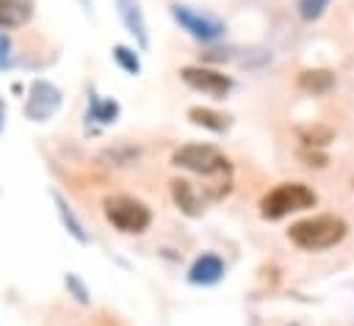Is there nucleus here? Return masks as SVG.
Returning <instances> with one entry per match:
<instances>
[{"label":"nucleus","mask_w":354,"mask_h":326,"mask_svg":"<svg viewBox=\"0 0 354 326\" xmlns=\"http://www.w3.org/2000/svg\"><path fill=\"white\" fill-rule=\"evenodd\" d=\"M346 232H348V227L340 215L321 213V215H310V218L290 224L288 240L304 251H324V249L337 246L346 238Z\"/></svg>","instance_id":"obj_1"},{"label":"nucleus","mask_w":354,"mask_h":326,"mask_svg":"<svg viewBox=\"0 0 354 326\" xmlns=\"http://www.w3.org/2000/svg\"><path fill=\"white\" fill-rule=\"evenodd\" d=\"M315 191L304 182H279L277 188H271L263 199H260V215L268 221H279L290 213L307 210L315 204Z\"/></svg>","instance_id":"obj_2"},{"label":"nucleus","mask_w":354,"mask_h":326,"mask_svg":"<svg viewBox=\"0 0 354 326\" xmlns=\"http://www.w3.org/2000/svg\"><path fill=\"white\" fill-rule=\"evenodd\" d=\"M102 213H105L108 224H113V227H116L119 232H124V235H138V232H144V229L149 227V221H152L149 207H147L141 199L127 196V193H111V196H105Z\"/></svg>","instance_id":"obj_3"},{"label":"nucleus","mask_w":354,"mask_h":326,"mask_svg":"<svg viewBox=\"0 0 354 326\" xmlns=\"http://www.w3.org/2000/svg\"><path fill=\"white\" fill-rule=\"evenodd\" d=\"M171 163L177 169H185L202 177H216L230 171V160L210 144H185L171 155Z\"/></svg>","instance_id":"obj_4"},{"label":"nucleus","mask_w":354,"mask_h":326,"mask_svg":"<svg viewBox=\"0 0 354 326\" xmlns=\"http://www.w3.org/2000/svg\"><path fill=\"white\" fill-rule=\"evenodd\" d=\"M171 17L183 30H188L199 41H216L224 33L221 19H216L210 14H202V11H196L191 6H183V3H171Z\"/></svg>","instance_id":"obj_5"},{"label":"nucleus","mask_w":354,"mask_h":326,"mask_svg":"<svg viewBox=\"0 0 354 326\" xmlns=\"http://www.w3.org/2000/svg\"><path fill=\"white\" fill-rule=\"evenodd\" d=\"M61 108V91L50 80H33L25 97V116L30 122H47Z\"/></svg>","instance_id":"obj_6"},{"label":"nucleus","mask_w":354,"mask_h":326,"mask_svg":"<svg viewBox=\"0 0 354 326\" xmlns=\"http://www.w3.org/2000/svg\"><path fill=\"white\" fill-rule=\"evenodd\" d=\"M180 77L194 91H202L210 97H227L232 88V80L227 75H221L218 69H210V66H183Z\"/></svg>","instance_id":"obj_7"},{"label":"nucleus","mask_w":354,"mask_h":326,"mask_svg":"<svg viewBox=\"0 0 354 326\" xmlns=\"http://www.w3.org/2000/svg\"><path fill=\"white\" fill-rule=\"evenodd\" d=\"M224 276V260L218 257V254H199L194 262H191V268H188V282L191 285H216L218 279Z\"/></svg>","instance_id":"obj_8"},{"label":"nucleus","mask_w":354,"mask_h":326,"mask_svg":"<svg viewBox=\"0 0 354 326\" xmlns=\"http://www.w3.org/2000/svg\"><path fill=\"white\" fill-rule=\"evenodd\" d=\"M116 6H119V17H122L127 33L136 36V41H138L141 47H147V44H149V36H147V19H144V11H141L138 0H116Z\"/></svg>","instance_id":"obj_9"},{"label":"nucleus","mask_w":354,"mask_h":326,"mask_svg":"<svg viewBox=\"0 0 354 326\" xmlns=\"http://www.w3.org/2000/svg\"><path fill=\"white\" fill-rule=\"evenodd\" d=\"M33 17V0H0V28H22Z\"/></svg>","instance_id":"obj_10"},{"label":"nucleus","mask_w":354,"mask_h":326,"mask_svg":"<svg viewBox=\"0 0 354 326\" xmlns=\"http://www.w3.org/2000/svg\"><path fill=\"white\" fill-rule=\"evenodd\" d=\"M337 77L332 69H304L299 75V88L307 94H329L335 88Z\"/></svg>","instance_id":"obj_11"},{"label":"nucleus","mask_w":354,"mask_h":326,"mask_svg":"<svg viewBox=\"0 0 354 326\" xmlns=\"http://www.w3.org/2000/svg\"><path fill=\"white\" fill-rule=\"evenodd\" d=\"M171 196H174V204L185 215H199L202 213V202H199V196H196V191L188 180H174L171 182Z\"/></svg>","instance_id":"obj_12"},{"label":"nucleus","mask_w":354,"mask_h":326,"mask_svg":"<svg viewBox=\"0 0 354 326\" xmlns=\"http://www.w3.org/2000/svg\"><path fill=\"white\" fill-rule=\"evenodd\" d=\"M53 202H55V210H58V215H61V224L66 227V232H69L75 240H80V243H88V235H86V229H83L80 218L75 215V210L66 204V199H64L61 193H53Z\"/></svg>","instance_id":"obj_13"},{"label":"nucleus","mask_w":354,"mask_h":326,"mask_svg":"<svg viewBox=\"0 0 354 326\" xmlns=\"http://www.w3.org/2000/svg\"><path fill=\"white\" fill-rule=\"evenodd\" d=\"M188 119L194 122V124H199V127H205V130H213V133H224L227 127H230V119L224 116V113H218V111H213V108H191L188 111Z\"/></svg>","instance_id":"obj_14"},{"label":"nucleus","mask_w":354,"mask_h":326,"mask_svg":"<svg viewBox=\"0 0 354 326\" xmlns=\"http://www.w3.org/2000/svg\"><path fill=\"white\" fill-rule=\"evenodd\" d=\"M119 116V105L113 99H97L91 97V108H88V119H97L100 124H111Z\"/></svg>","instance_id":"obj_15"},{"label":"nucleus","mask_w":354,"mask_h":326,"mask_svg":"<svg viewBox=\"0 0 354 326\" xmlns=\"http://www.w3.org/2000/svg\"><path fill=\"white\" fill-rule=\"evenodd\" d=\"M113 61H116L127 75H138V72H141V61H138L136 50H130V47H124V44H116V47H113Z\"/></svg>","instance_id":"obj_16"},{"label":"nucleus","mask_w":354,"mask_h":326,"mask_svg":"<svg viewBox=\"0 0 354 326\" xmlns=\"http://www.w3.org/2000/svg\"><path fill=\"white\" fill-rule=\"evenodd\" d=\"M329 3H332V0H299L296 8H299V17H301V19L313 22V19H318V17L329 8Z\"/></svg>","instance_id":"obj_17"},{"label":"nucleus","mask_w":354,"mask_h":326,"mask_svg":"<svg viewBox=\"0 0 354 326\" xmlns=\"http://www.w3.org/2000/svg\"><path fill=\"white\" fill-rule=\"evenodd\" d=\"M301 141L307 146H321V144H329L332 141V130L329 127H313L307 133H301Z\"/></svg>","instance_id":"obj_18"},{"label":"nucleus","mask_w":354,"mask_h":326,"mask_svg":"<svg viewBox=\"0 0 354 326\" xmlns=\"http://www.w3.org/2000/svg\"><path fill=\"white\" fill-rule=\"evenodd\" d=\"M64 282H66V290H69L80 304H88V290H86V285H83L75 274H66V279H64Z\"/></svg>","instance_id":"obj_19"},{"label":"nucleus","mask_w":354,"mask_h":326,"mask_svg":"<svg viewBox=\"0 0 354 326\" xmlns=\"http://www.w3.org/2000/svg\"><path fill=\"white\" fill-rule=\"evenodd\" d=\"M14 64V47H11V39L0 30V69H11Z\"/></svg>","instance_id":"obj_20"},{"label":"nucleus","mask_w":354,"mask_h":326,"mask_svg":"<svg viewBox=\"0 0 354 326\" xmlns=\"http://www.w3.org/2000/svg\"><path fill=\"white\" fill-rule=\"evenodd\" d=\"M3 124H6V102L0 99V133H3Z\"/></svg>","instance_id":"obj_21"},{"label":"nucleus","mask_w":354,"mask_h":326,"mask_svg":"<svg viewBox=\"0 0 354 326\" xmlns=\"http://www.w3.org/2000/svg\"><path fill=\"white\" fill-rule=\"evenodd\" d=\"M351 188H354V180H351Z\"/></svg>","instance_id":"obj_22"}]
</instances>
